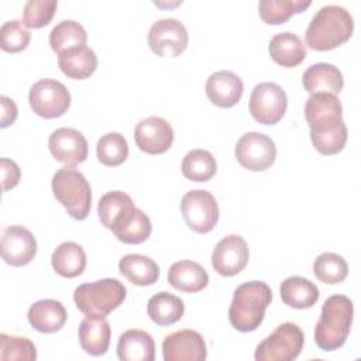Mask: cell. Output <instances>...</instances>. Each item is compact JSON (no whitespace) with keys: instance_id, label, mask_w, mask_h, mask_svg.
Listing matches in <instances>:
<instances>
[{"instance_id":"16","label":"cell","mask_w":361,"mask_h":361,"mask_svg":"<svg viewBox=\"0 0 361 361\" xmlns=\"http://www.w3.org/2000/svg\"><path fill=\"white\" fill-rule=\"evenodd\" d=\"M134 141L137 147L147 154H164L173 142L172 126L162 117H147L135 126Z\"/></svg>"},{"instance_id":"10","label":"cell","mask_w":361,"mask_h":361,"mask_svg":"<svg viewBox=\"0 0 361 361\" xmlns=\"http://www.w3.org/2000/svg\"><path fill=\"white\" fill-rule=\"evenodd\" d=\"M234 154L243 168L259 172L268 169L274 164L276 158V147L271 137L262 133L248 131L237 141Z\"/></svg>"},{"instance_id":"26","label":"cell","mask_w":361,"mask_h":361,"mask_svg":"<svg viewBox=\"0 0 361 361\" xmlns=\"http://www.w3.org/2000/svg\"><path fill=\"white\" fill-rule=\"evenodd\" d=\"M58 66L71 79L82 80L92 76L97 68V56L93 49L79 47L58 55Z\"/></svg>"},{"instance_id":"28","label":"cell","mask_w":361,"mask_h":361,"mask_svg":"<svg viewBox=\"0 0 361 361\" xmlns=\"http://www.w3.org/2000/svg\"><path fill=\"white\" fill-rule=\"evenodd\" d=\"M51 264L54 271L63 278L79 276L86 268L85 250L78 243L65 241L54 250Z\"/></svg>"},{"instance_id":"21","label":"cell","mask_w":361,"mask_h":361,"mask_svg":"<svg viewBox=\"0 0 361 361\" xmlns=\"http://www.w3.org/2000/svg\"><path fill=\"white\" fill-rule=\"evenodd\" d=\"M302 83L305 86V90L310 94L313 93H331L338 94L343 89L344 79L337 66L333 63L319 62L310 65L303 76Z\"/></svg>"},{"instance_id":"18","label":"cell","mask_w":361,"mask_h":361,"mask_svg":"<svg viewBox=\"0 0 361 361\" xmlns=\"http://www.w3.org/2000/svg\"><path fill=\"white\" fill-rule=\"evenodd\" d=\"M37 254V241L32 233L23 226H8L1 235V257L11 267L30 264Z\"/></svg>"},{"instance_id":"15","label":"cell","mask_w":361,"mask_h":361,"mask_svg":"<svg viewBox=\"0 0 361 361\" xmlns=\"http://www.w3.org/2000/svg\"><path fill=\"white\" fill-rule=\"evenodd\" d=\"M162 354L165 361H204L207 348L200 333L185 329L164 338Z\"/></svg>"},{"instance_id":"32","label":"cell","mask_w":361,"mask_h":361,"mask_svg":"<svg viewBox=\"0 0 361 361\" xmlns=\"http://www.w3.org/2000/svg\"><path fill=\"white\" fill-rule=\"evenodd\" d=\"M216 171V159L207 149H192L183 157L182 173L193 182H206L214 176Z\"/></svg>"},{"instance_id":"5","label":"cell","mask_w":361,"mask_h":361,"mask_svg":"<svg viewBox=\"0 0 361 361\" xmlns=\"http://www.w3.org/2000/svg\"><path fill=\"white\" fill-rule=\"evenodd\" d=\"M52 192L56 200L75 220H85L92 206V190L85 175L73 166H63L52 176Z\"/></svg>"},{"instance_id":"2","label":"cell","mask_w":361,"mask_h":361,"mask_svg":"<svg viewBox=\"0 0 361 361\" xmlns=\"http://www.w3.org/2000/svg\"><path fill=\"white\" fill-rule=\"evenodd\" d=\"M354 306L345 295H333L322 306L314 327V343L323 351L338 350L347 340L353 324Z\"/></svg>"},{"instance_id":"9","label":"cell","mask_w":361,"mask_h":361,"mask_svg":"<svg viewBox=\"0 0 361 361\" xmlns=\"http://www.w3.org/2000/svg\"><path fill=\"white\" fill-rule=\"evenodd\" d=\"M286 107L288 97L279 85L262 82L254 86L250 96V113L259 124H276L283 117Z\"/></svg>"},{"instance_id":"29","label":"cell","mask_w":361,"mask_h":361,"mask_svg":"<svg viewBox=\"0 0 361 361\" xmlns=\"http://www.w3.org/2000/svg\"><path fill=\"white\" fill-rule=\"evenodd\" d=\"M120 274L137 286L154 285L159 278V268L154 259L142 254H127L118 262Z\"/></svg>"},{"instance_id":"4","label":"cell","mask_w":361,"mask_h":361,"mask_svg":"<svg viewBox=\"0 0 361 361\" xmlns=\"http://www.w3.org/2000/svg\"><path fill=\"white\" fill-rule=\"evenodd\" d=\"M126 286L113 278L82 283L73 292L76 307L86 316L106 317L126 299Z\"/></svg>"},{"instance_id":"14","label":"cell","mask_w":361,"mask_h":361,"mask_svg":"<svg viewBox=\"0 0 361 361\" xmlns=\"http://www.w3.org/2000/svg\"><path fill=\"white\" fill-rule=\"evenodd\" d=\"M48 147L52 157L66 166H76L87 158V141L85 135L71 127H61L51 133Z\"/></svg>"},{"instance_id":"8","label":"cell","mask_w":361,"mask_h":361,"mask_svg":"<svg viewBox=\"0 0 361 361\" xmlns=\"http://www.w3.org/2000/svg\"><path fill=\"white\" fill-rule=\"evenodd\" d=\"M28 102L37 116L56 118L69 109L71 93L63 83L55 79H41L31 86Z\"/></svg>"},{"instance_id":"11","label":"cell","mask_w":361,"mask_h":361,"mask_svg":"<svg viewBox=\"0 0 361 361\" xmlns=\"http://www.w3.org/2000/svg\"><path fill=\"white\" fill-rule=\"evenodd\" d=\"M189 35L185 25L176 18H161L155 21L148 32L151 51L162 58H175L188 47Z\"/></svg>"},{"instance_id":"1","label":"cell","mask_w":361,"mask_h":361,"mask_svg":"<svg viewBox=\"0 0 361 361\" xmlns=\"http://www.w3.org/2000/svg\"><path fill=\"white\" fill-rule=\"evenodd\" d=\"M354 31V20L350 11L337 4L322 7L313 16L305 39L314 51H329L347 42Z\"/></svg>"},{"instance_id":"34","label":"cell","mask_w":361,"mask_h":361,"mask_svg":"<svg viewBox=\"0 0 361 361\" xmlns=\"http://www.w3.org/2000/svg\"><path fill=\"white\" fill-rule=\"evenodd\" d=\"M313 274L323 283L337 285L347 278L348 265L341 255L323 252L313 262Z\"/></svg>"},{"instance_id":"40","label":"cell","mask_w":361,"mask_h":361,"mask_svg":"<svg viewBox=\"0 0 361 361\" xmlns=\"http://www.w3.org/2000/svg\"><path fill=\"white\" fill-rule=\"evenodd\" d=\"M152 231V224L149 217L140 209H137V213L134 219L116 234V237L124 243V244H141L144 243Z\"/></svg>"},{"instance_id":"6","label":"cell","mask_w":361,"mask_h":361,"mask_svg":"<svg viewBox=\"0 0 361 361\" xmlns=\"http://www.w3.org/2000/svg\"><path fill=\"white\" fill-rule=\"evenodd\" d=\"M303 343L305 336L300 327L286 322L257 345L254 358L257 361H292L300 354Z\"/></svg>"},{"instance_id":"39","label":"cell","mask_w":361,"mask_h":361,"mask_svg":"<svg viewBox=\"0 0 361 361\" xmlns=\"http://www.w3.org/2000/svg\"><path fill=\"white\" fill-rule=\"evenodd\" d=\"M58 7L55 0H30L23 8V24L28 28H41L51 23Z\"/></svg>"},{"instance_id":"36","label":"cell","mask_w":361,"mask_h":361,"mask_svg":"<svg viewBox=\"0 0 361 361\" xmlns=\"http://www.w3.org/2000/svg\"><path fill=\"white\" fill-rule=\"evenodd\" d=\"M37 358V348L31 340L21 336L0 334V360H25Z\"/></svg>"},{"instance_id":"22","label":"cell","mask_w":361,"mask_h":361,"mask_svg":"<svg viewBox=\"0 0 361 361\" xmlns=\"http://www.w3.org/2000/svg\"><path fill=\"white\" fill-rule=\"evenodd\" d=\"M79 343L85 353L99 357L107 353L110 345L111 329L104 317L86 316L79 324Z\"/></svg>"},{"instance_id":"37","label":"cell","mask_w":361,"mask_h":361,"mask_svg":"<svg viewBox=\"0 0 361 361\" xmlns=\"http://www.w3.org/2000/svg\"><path fill=\"white\" fill-rule=\"evenodd\" d=\"M31 32L20 20H8L0 28V47L6 52H20L30 44Z\"/></svg>"},{"instance_id":"42","label":"cell","mask_w":361,"mask_h":361,"mask_svg":"<svg viewBox=\"0 0 361 361\" xmlns=\"http://www.w3.org/2000/svg\"><path fill=\"white\" fill-rule=\"evenodd\" d=\"M1 128L8 127L10 124H13L17 118V106L16 103L7 97V96H1Z\"/></svg>"},{"instance_id":"20","label":"cell","mask_w":361,"mask_h":361,"mask_svg":"<svg viewBox=\"0 0 361 361\" xmlns=\"http://www.w3.org/2000/svg\"><path fill=\"white\" fill-rule=\"evenodd\" d=\"M27 317L32 329L39 333L51 334L59 331L63 327L68 319V313L59 300L41 299L30 306Z\"/></svg>"},{"instance_id":"41","label":"cell","mask_w":361,"mask_h":361,"mask_svg":"<svg viewBox=\"0 0 361 361\" xmlns=\"http://www.w3.org/2000/svg\"><path fill=\"white\" fill-rule=\"evenodd\" d=\"M1 164V182H3V192H7L8 189H13L20 182V168L18 165L7 158L0 159Z\"/></svg>"},{"instance_id":"19","label":"cell","mask_w":361,"mask_h":361,"mask_svg":"<svg viewBox=\"0 0 361 361\" xmlns=\"http://www.w3.org/2000/svg\"><path fill=\"white\" fill-rule=\"evenodd\" d=\"M244 92L243 80L230 71H219L212 73L206 80V94L209 100L223 109L235 106Z\"/></svg>"},{"instance_id":"13","label":"cell","mask_w":361,"mask_h":361,"mask_svg":"<svg viewBox=\"0 0 361 361\" xmlns=\"http://www.w3.org/2000/svg\"><path fill=\"white\" fill-rule=\"evenodd\" d=\"M248 257L245 240L238 234H230L216 244L212 252V267L221 276H234L245 268Z\"/></svg>"},{"instance_id":"27","label":"cell","mask_w":361,"mask_h":361,"mask_svg":"<svg viewBox=\"0 0 361 361\" xmlns=\"http://www.w3.org/2000/svg\"><path fill=\"white\" fill-rule=\"evenodd\" d=\"M279 292L282 302L293 309H309L320 296L319 288L313 282L298 275L283 279Z\"/></svg>"},{"instance_id":"38","label":"cell","mask_w":361,"mask_h":361,"mask_svg":"<svg viewBox=\"0 0 361 361\" xmlns=\"http://www.w3.org/2000/svg\"><path fill=\"white\" fill-rule=\"evenodd\" d=\"M347 126L341 121L337 127L323 131V133H312L310 140L313 147L323 155H334L343 151L347 142Z\"/></svg>"},{"instance_id":"33","label":"cell","mask_w":361,"mask_h":361,"mask_svg":"<svg viewBox=\"0 0 361 361\" xmlns=\"http://www.w3.org/2000/svg\"><path fill=\"white\" fill-rule=\"evenodd\" d=\"M312 4L310 0H261L259 17L267 24H283L292 14L302 13Z\"/></svg>"},{"instance_id":"30","label":"cell","mask_w":361,"mask_h":361,"mask_svg":"<svg viewBox=\"0 0 361 361\" xmlns=\"http://www.w3.org/2000/svg\"><path fill=\"white\" fill-rule=\"evenodd\" d=\"M147 312L149 319L158 326H169L182 319L185 305L180 298L164 290L149 298Z\"/></svg>"},{"instance_id":"31","label":"cell","mask_w":361,"mask_h":361,"mask_svg":"<svg viewBox=\"0 0 361 361\" xmlns=\"http://www.w3.org/2000/svg\"><path fill=\"white\" fill-rule=\"evenodd\" d=\"M87 34L85 28L73 20H62L49 32V45L58 55L79 47H86Z\"/></svg>"},{"instance_id":"12","label":"cell","mask_w":361,"mask_h":361,"mask_svg":"<svg viewBox=\"0 0 361 361\" xmlns=\"http://www.w3.org/2000/svg\"><path fill=\"white\" fill-rule=\"evenodd\" d=\"M305 117L312 133H323L343 121V106L336 94L313 93L306 100Z\"/></svg>"},{"instance_id":"7","label":"cell","mask_w":361,"mask_h":361,"mask_svg":"<svg viewBox=\"0 0 361 361\" xmlns=\"http://www.w3.org/2000/svg\"><path fill=\"white\" fill-rule=\"evenodd\" d=\"M180 210L188 227L199 234L212 231L219 221V206L209 190L186 192L180 200Z\"/></svg>"},{"instance_id":"25","label":"cell","mask_w":361,"mask_h":361,"mask_svg":"<svg viewBox=\"0 0 361 361\" xmlns=\"http://www.w3.org/2000/svg\"><path fill=\"white\" fill-rule=\"evenodd\" d=\"M269 55L274 62L283 68H293L306 58V48L302 39L289 31L274 35L268 45Z\"/></svg>"},{"instance_id":"35","label":"cell","mask_w":361,"mask_h":361,"mask_svg":"<svg viewBox=\"0 0 361 361\" xmlns=\"http://www.w3.org/2000/svg\"><path fill=\"white\" fill-rule=\"evenodd\" d=\"M97 159L106 166H118L128 157V144L120 133H107L96 145Z\"/></svg>"},{"instance_id":"17","label":"cell","mask_w":361,"mask_h":361,"mask_svg":"<svg viewBox=\"0 0 361 361\" xmlns=\"http://www.w3.org/2000/svg\"><path fill=\"white\" fill-rule=\"evenodd\" d=\"M135 213L137 207L134 206L133 199L121 190L107 192L99 200V219L106 228L113 231L114 235L134 219Z\"/></svg>"},{"instance_id":"23","label":"cell","mask_w":361,"mask_h":361,"mask_svg":"<svg viewBox=\"0 0 361 361\" xmlns=\"http://www.w3.org/2000/svg\"><path fill=\"white\" fill-rule=\"evenodd\" d=\"M117 355L121 361H154L155 341L145 330H127L118 337Z\"/></svg>"},{"instance_id":"24","label":"cell","mask_w":361,"mask_h":361,"mask_svg":"<svg viewBox=\"0 0 361 361\" xmlns=\"http://www.w3.org/2000/svg\"><path fill=\"white\" fill-rule=\"evenodd\" d=\"M168 282L178 290L195 293L207 286L209 275L200 264L183 259L171 265L168 271Z\"/></svg>"},{"instance_id":"3","label":"cell","mask_w":361,"mask_h":361,"mask_svg":"<svg viewBox=\"0 0 361 361\" xmlns=\"http://www.w3.org/2000/svg\"><path fill=\"white\" fill-rule=\"evenodd\" d=\"M271 300L272 292L265 282L250 281L241 283L234 290L228 309L230 324L241 333L254 331L262 323L265 309L271 305Z\"/></svg>"}]
</instances>
